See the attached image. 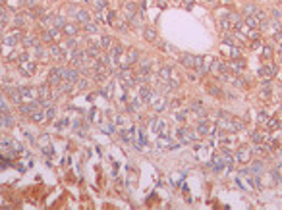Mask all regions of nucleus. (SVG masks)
<instances>
[{
  "label": "nucleus",
  "mask_w": 282,
  "mask_h": 210,
  "mask_svg": "<svg viewBox=\"0 0 282 210\" xmlns=\"http://www.w3.org/2000/svg\"><path fill=\"white\" fill-rule=\"evenodd\" d=\"M226 70H228V67L224 66L222 62H218V60H213V64H211V73H213V75H217V77H218L220 73H224Z\"/></svg>",
  "instance_id": "nucleus-5"
},
{
  "label": "nucleus",
  "mask_w": 282,
  "mask_h": 210,
  "mask_svg": "<svg viewBox=\"0 0 282 210\" xmlns=\"http://www.w3.org/2000/svg\"><path fill=\"white\" fill-rule=\"evenodd\" d=\"M261 97H263V98H269V97H270V89H269V87L263 89V91H261Z\"/></svg>",
  "instance_id": "nucleus-18"
},
{
  "label": "nucleus",
  "mask_w": 282,
  "mask_h": 210,
  "mask_svg": "<svg viewBox=\"0 0 282 210\" xmlns=\"http://www.w3.org/2000/svg\"><path fill=\"white\" fill-rule=\"evenodd\" d=\"M280 125H282V123H280Z\"/></svg>",
  "instance_id": "nucleus-23"
},
{
  "label": "nucleus",
  "mask_w": 282,
  "mask_h": 210,
  "mask_svg": "<svg viewBox=\"0 0 282 210\" xmlns=\"http://www.w3.org/2000/svg\"><path fill=\"white\" fill-rule=\"evenodd\" d=\"M230 71H236V73H240V71H243L245 70V62L242 60V58H236V60H232L230 62Z\"/></svg>",
  "instance_id": "nucleus-7"
},
{
  "label": "nucleus",
  "mask_w": 282,
  "mask_h": 210,
  "mask_svg": "<svg viewBox=\"0 0 282 210\" xmlns=\"http://www.w3.org/2000/svg\"><path fill=\"white\" fill-rule=\"evenodd\" d=\"M274 41H278V43H282V29L274 31Z\"/></svg>",
  "instance_id": "nucleus-17"
},
{
  "label": "nucleus",
  "mask_w": 282,
  "mask_h": 210,
  "mask_svg": "<svg viewBox=\"0 0 282 210\" xmlns=\"http://www.w3.org/2000/svg\"><path fill=\"white\" fill-rule=\"evenodd\" d=\"M251 156H253V150L249 149V145H242L238 149V160L242 162V164L249 162V160H251Z\"/></svg>",
  "instance_id": "nucleus-4"
},
{
  "label": "nucleus",
  "mask_w": 282,
  "mask_h": 210,
  "mask_svg": "<svg viewBox=\"0 0 282 210\" xmlns=\"http://www.w3.org/2000/svg\"><path fill=\"white\" fill-rule=\"evenodd\" d=\"M217 131V125L211 122V120H207V118H203L199 120V123H197V127H195V133H197V137H205V135H213Z\"/></svg>",
  "instance_id": "nucleus-2"
},
{
  "label": "nucleus",
  "mask_w": 282,
  "mask_h": 210,
  "mask_svg": "<svg viewBox=\"0 0 282 210\" xmlns=\"http://www.w3.org/2000/svg\"><path fill=\"white\" fill-rule=\"evenodd\" d=\"M77 19H79V21H87V14L85 12H79V14H77Z\"/></svg>",
  "instance_id": "nucleus-19"
},
{
  "label": "nucleus",
  "mask_w": 282,
  "mask_h": 210,
  "mask_svg": "<svg viewBox=\"0 0 282 210\" xmlns=\"http://www.w3.org/2000/svg\"><path fill=\"white\" fill-rule=\"evenodd\" d=\"M278 54H282V46H278Z\"/></svg>",
  "instance_id": "nucleus-21"
},
{
  "label": "nucleus",
  "mask_w": 282,
  "mask_h": 210,
  "mask_svg": "<svg viewBox=\"0 0 282 210\" xmlns=\"http://www.w3.org/2000/svg\"><path fill=\"white\" fill-rule=\"evenodd\" d=\"M255 12H257V8H255L253 4H247V6L243 8V14H245V15H253Z\"/></svg>",
  "instance_id": "nucleus-13"
},
{
  "label": "nucleus",
  "mask_w": 282,
  "mask_h": 210,
  "mask_svg": "<svg viewBox=\"0 0 282 210\" xmlns=\"http://www.w3.org/2000/svg\"><path fill=\"white\" fill-rule=\"evenodd\" d=\"M176 118H178L180 122H184V120H187V110H184V108H182L180 112H176Z\"/></svg>",
  "instance_id": "nucleus-15"
},
{
  "label": "nucleus",
  "mask_w": 282,
  "mask_h": 210,
  "mask_svg": "<svg viewBox=\"0 0 282 210\" xmlns=\"http://www.w3.org/2000/svg\"><path fill=\"white\" fill-rule=\"evenodd\" d=\"M102 44L108 48V46H110V39H108V37H104V39H102Z\"/></svg>",
  "instance_id": "nucleus-20"
},
{
  "label": "nucleus",
  "mask_w": 282,
  "mask_h": 210,
  "mask_svg": "<svg viewBox=\"0 0 282 210\" xmlns=\"http://www.w3.org/2000/svg\"><path fill=\"white\" fill-rule=\"evenodd\" d=\"M180 62H182V66H184L186 70H193V67H195V56H191V54H184Z\"/></svg>",
  "instance_id": "nucleus-6"
},
{
  "label": "nucleus",
  "mask_w": 282,
  "mask_h": 210,
  "mask_svg": "<svg viewBox=\"0 0 282 210\" xmlns=\"http://www.w3.org/2000/svg\"><path fill=\"white\" fill-rule=\"evenodd\" d=\"M151 94H153V93H151L147 87H141V89H139V98H141L143 102H145V100H149V98H151Z\"/></svg>",
  "instance_id": "nucleus-9"
},
{
  "label": "nucleus",
  "mask_w": 282,
  "mask_h": 210,
  "mask_svg": "<svg viewBox=\"0 0 282 210\" xmlns=\"http://www.w3.org/2000/svg\"><path fill=\"white\" fill-rule=\"evenodd\" d=\"M257 122H259V125H267V122H269V116L265 112H261L259 114V118H257Z\"/></svg>",
  "instance_id": "nucleus-14"
},
{
  "label": "nucleus",
  "mask_w": 282,
  "mask_h": 210,
  "mask_svg": "<svg viewBox=\"0 0 282 210\" xmlns=\"http://www.w3.org/2000/svg\"><path fill=\"white\" fill-rule=\"evenodd\" d=\"M149 102L153 104V108L156 110V112H163V110L166 108V98L163 97V94H151Z\"/></svg>",
  "instance_id": "nucleus-3"
},
{
  "label": "nucleus",
  "mask_w": 282,
  "mask_h": 210,
  "mask_svg": "<svg viewBox=\"0 0 282 210\" xmlns=\"http://www.w3.org/2000/svg\"><path fill=\"white\" fill-rule=\"evenodd\" d=\"M207 91L211 93L213 97H218V98L222 97V89H220V87H217V85H209V87H207Z\"/></svg>",
  "instance_id": "nucleus-10"
},
{
  "label": "nucleus",
  "mask_w": 282,
  "mask_h": 210,
  "mask_svg": "<svg viewBox=\"0 0 282 210\" xmlns=\"http://www.w3.org/2000/svg\"><path fill=\"white\" fill-rule=\"evenodd\" d=\"M278 127H280V122L276 118H273V120H269V122H267V129L269 131H276Z\"/></svg>",
  "instance_id": "nucleus-11"
},
{
  "label": "nucleus",
  "mask_w": 282,
  "mask_h": 210,
  "mask_svg": "<svg viewBox=\"0 0 282 210\" xmlns=\"http://www.w3.org/2000/svg\"><path fill=\"white\" fill-rule=\"evenodd\" d=\"M145 39H147L149 43H155V41H156V35H155V31H153V29H147V31H145Z\"/></svg>",
  "instance_id": "nucleus-12"
},
{
  "label": "nucleus",
  "mask_w": 282,
  "mask_h": 210,
  "mask_svg": "<svg viewBox=\"0 0 282 210\" xmlns=\"http://www.w3.org/2000/svg\"><path fill=\"white\" fill-rule=\"evenodd\" d=\"M263 56H265V58H270V56H273V50H270L269 46H265V48H263Z\"/></svg>",
  "instance_id": "nucleus-16"
},
{
  "label": "nucleus",
  "mask_w": 282,
  "mask_h": 210,
  "mask_svg": "<svg viewBox=\"0 0 282 210\" xmlns=\"http://www.w3.org/2000/svg\"><path fill=\"white\" fill-rule=\"evenodd\" d=\"M280 110H282V104H280Z\"/></svg>",
  "instance_id": "nucleus-22"
},
{
  "label": "nucleus",
  "mask_w": 282,
  "mask_h": 210,
  "mask_svg": "<svg viewBox=\"0 0 282 210\" xmlns=\"http://www.w3.org/2000/svg\"><path fill=\"white\" fill-rule=\"evenodd\" d=\"M217 125L220 129H224V131H234V133L240 131V129H243V122H242V120L232 118L230 114H226V112H218Z\"/></svg>",
  "instance_id": "nucleus-1"
},
{
  "label": "nucleus",
  "mask_w": 282,
  "mask_h": 210,
  "mask_svg": "<svg viewBox=\"0 0 282 210\" xmlns=\"http://www.w3.org/2000/svg\"><path fill=\"white\" fill-rule=\"evenodd\" d=\"M249 137H251L253 143H263V141H265V135L261 133V131H251V133H249Z\"/></svg>",
  "instance_id": "nucleus-8"
}]
</instances>
